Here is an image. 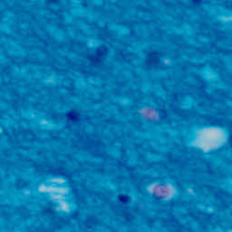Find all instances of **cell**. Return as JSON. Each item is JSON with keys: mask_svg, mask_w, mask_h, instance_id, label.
<instances>
[{"mask_svg": "<svg viewBox=\"0 0 232 232\" xmlns=\"http://www.w3.org/2000/svg\"><path fill=\"white\" fill-rule=\"evenodd\" d=\"M108 54V48L106 45H101L96 49V51L94 52V54L90 57V60L93 63H100L103 59L106 57V55Z\"/></svg>", "mask_w": 232, "mask_h": 232, "instance_id": "cell-1", "label": "cell"}, {"mask_svg": "<svg viewBox=\"0 0 232 232\" xmlns=\"http://www.w3.org/2000/svg\"><path fill=\"white\" fill-rule=\"evenodd\" d=\"M160 62V56L157 53H150L146 59V65L148 66H155Z\"/></svg>", "mask_w": 232, "mask_h": 232, "instance_id": "cell-2", "label": "cell"}, {"mask_svg": "<svg viewBox=\"0 0 232 232\" xmlns=\"http://www.w3.org/2000/svg\"><path fill=\"white\" fill-rule=\"evenodd\" d=\"M66 116H67L68 120H70V121H77L78 118H79V114L75 111H71L67 114Z\"/></svg>", "mask_w": 232, "mask_h": 232, "instance_id": "cell-3", "label": "cell"}, {"mask_svg": "<svg viewBox=\"0 0 232 232\" xmlns=\"http://www.w3.org/2000/svg\"><path fill=\"white\" fill-rule=\"evenodd\" d=\"M190 1L192 2V3H194V4H196V5H198V4L201 3V0H190Z\"/></svg>", "mask_w": 232, "mask_h": 232, "instance_id": "cell-4", "label": "cell"}, {"mask_svg": "<svg viewBox=\"0 0 232 232\" xmlns=\"http://www.w3.org/2000/svg\"><path fill=\"white\" fill-rule=\"evenodd\" d=\"M49 2H56V1H58V0H48Z\"/></svg>", "mask_w": 232, "mask_h": 232, "instance_id": "cell-5", "label": "cell"}]
</instances>
